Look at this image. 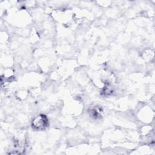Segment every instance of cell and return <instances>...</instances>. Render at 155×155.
Here are the masks:
<instances>
[{"mask_svg":"<svg viewBox=\"0 0 155 155\" xmlns=\"http://www.w3.org/2000/svg\"><path fill=\"white\" fill-rule=\"evenodd\" d=\"M47 119L44 115H39L36 116L33 120V127L35 129L42 130L44 129L47 125Z\"/></svg>","mask_w":155,"mask_h":155,"instance_id":"cell-1","label":"cell"}]
</instances>
